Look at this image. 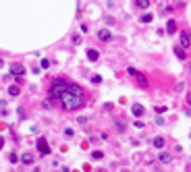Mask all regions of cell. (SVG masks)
<instances>
[{
    "instance_id": "obj_1",
    "label": "cell",
    "mask_w": 191,
    "mask_h": 172,
    "mask_svg": "<svg viewBox=\"0 0 191 172\" xmlns=\"http://www.w3.org/2000/svg\"><path fill=\"white\" fill-rule=\"evenodd\" d=\"M50 98H56L65 110H79L85 102V93L79 85L69 83L65 79H56L50 87Z\"/></svg>"
},
{
    "instance_id": "obj_2",
    "label": "cell",
    "mask_w": 191,
    "mask_h": 172,
    "mask_svg": "<svg viewBox=\"0 0 191 172\" xmlns=\"http://www.w3.org/2000/svg\"><path fill=\"white\" fill-rule=\"evenodd\" d=\"M11 75L13 77H23L25 75V66L23 64H13L11 66Z\"/></svg>"
},
{
    "instance_id": "obj_3",
    "label": "cell",
    "mask_w": 191,
    "mask_h": 172,
    "mask_svg": "<svg viewBox=\"0 0 191 172\" xmlns=\"http://www.w3.org/2000/svg\"><path fill=\"white\" fill-rule=\"evenodd\" d=\"M38 149H40L42 156H48V153H50V147H48L46 139H38Z\"/></svg>"
},
{
    "instance_id": "obj_4",
    "label": "cell",
    "mask_w": 191,
    "mask_h": 172,
    "mask_svg": "<svg viewBox=\"0 0 191 172\" xmlns=\"http://www.w3.org/2000/svg\"><path fill=\"white\" fill-rule=\"evenodd\" d=\"M98 39H100V41H110V39H112V33H110L108 29H100V31H98Z\"/></svg>"
},
{
    "instance_id": "obj_5",
    "label": "cell",
    "mask_w": 191,
    "mask_h": 172,
    "mask_svg": "<svg viewBox=\"0 0 191 172\" xmlns=\"http://www.w3.org/2000/svg\"><path fill=\"white\" fill-rule=\"evenodd\" d=\"M131 112H133V116H137V118H139V116H143V112H145V110H143V106H141V104H135V106L131 108Z\"/></svg>"
},
{
    "instance_id": "obj_6",
    "label": "cell",
    "mask_w": 191,
    "mask_h": 172,
    "mask_svg": "<svg viewBox=\"0 0 191 172\" xmlns=\"http://www.w3.org/2000/svg\"><path fill=\"white\" fill-rule=\"evenodd\" d=\"M87 58L91 60V62H95V60L100 58V52H98V50H93V48H89L87 50Z\"/></svg>"
},
{
    "instance_id": "obj_7",
    "label": "cell",
    "mask_w": 191,
    "mask_h": 172,
    "mask_svg": "<svg viewBox=\"0 0 191 172\" xmlns=\"http://www.w3.org/2000/svg\"><path fill=\"white\" fill-rule=\"evenodd\" d=\"M135 79H137V81H139V85H141V87H147V79H145V77H143V75L139 73V71H137V73H135Z\"/></svg>"
},
{
    "instance_id": "obj_8",
    "label": "cell",
    "mask_w": 191,
    "mask_h": 172,
    "mask_svg": "<svg viewBox=\"0 0 191 172\" xmlns=\"http://www.w3.org/2000/svg\"><path fill=\"white\" fill-rule=\"evenodd\" d=\"M19 93H21V87H19V85H11V87H8V96H19Z\"/></svg>"
},
{
    "instance_id": "obj_9",
    "label": "cell",
    "mask_w": 191,
    "mask_h": 172,
    "mask_svg": "<svg viewBox=\"0 0 191 172\" xmlns=\"http://www.w3.org/2000/svg\"><path fill=\"white\" fill-rule=\"evenodd\" d=\"M152 143H154V147H158V149H162V147H164V143H166V141H164V137H156V139H154Z\"/></svg>"
},
{
    "instance_id": "obj_10",
    "label": "cell",
    "mask_w": 191,
    "mask_h": 172,
    "mask_svg": "<svg viewBox=\"0 0 191 172\" xmlns=\"http://www.w3.org/2000/svg\"><path fill=\"white\" fill-rule=\"evenodd\" d=\"M189 44H191L189 35H187V33H181V46H183V48H189Z\"/></svg>"
},
{
    "instance_id": "obj_11",
    "label": "cell",
    "mask_w": 191,
    "mask_h": 172,
    "mask_svg": "<svg viewBox=\"0 0 191 172\" xmlns=\"http://www.w3.org/2000/svg\"><path fill=\"white\" fill-rule=\"evenodd\" d=\"M166 31H168V33H175V31H177V23L172 21V19L166 23Z\"/></svg>"
},
{
    "instance_id": "obj_12",
    "label": "cell",
    "mask_w": 191,
    "mask_h": 172,
    "mask_svg": "<svg viewBox=\"0 0 191 172\" xmlns=\"http://www.w3.org/2000/svg\"><path fill=\"white\" fill-rule=\"evenodd\" d=\"M135 6L137 8H147L150 6V0H135Z\"/></svg>"
},
{
    "instance_id": "obj_13",
    "label": "cell",
    "mask_w": 191,
    "mask_h": 172,
    "mask_svg": "<svg viewBox=\"0 0 191 172\" xmlns=\"http://www.w3.org/2000/svg\"><path fill=\"white\" fill-rule=\"evenodd\" d=\"M175 54H177V56H179L181 60H185V58H187V54H185V50H183V48H179V46L175 48Z\"/></svg>"
},
{
    "instance_id": "obj_14",
    "label": "cell",
    "mask_w": 191,
    "mask_h": 172,
    "mask_svg": "<svg viewBox=\"0 0 191 172\" xmlns=\"http://www.w3.org/2000/svg\"><path fill=\"white\" fill-rule=\"evenodd\" d=\"M158 160L162 162V164H168V162H170V156H168V153H166V151H162V153H160V158H158Z\"/></svg>"
},
{
    "instance_id": "obj_15",
    "label": "cell",
    "mask_w": 191,
    "mask_h": 172,
    "mask_svg": "<svg viewBox=\"0 0 191 172\" xmlns=\"http://www.w3.org/2000/svg\"><path fill=\"white\" fill-rule=\"evenodd\" d=\"M21 160H23V164H33V156H31V153H25Z\"/></svg>"
},
{
    "instance_id": "obj_16",
    "label": "cell",
    "mask_w": 191,
    "mask_h": 172,
    "mask_svg": "<svg viewBox=\"0 0 191 172\" xmlns=\"http://www.w3.org/2000/svg\"><path fill=\"white\" fill-rule=\"evenodd\" d=\"M152 19H154V17H152L150 13H145V15H141V19H139V21H141V23H150Z\"/></svg>"
},
{
    "instance_id": "obj_17",
    "label": "cell",
    "mask_w": 191,
    "mask_h": 172,
    "mask_svg": "<svg viewBox=\"0 0 191 172\" xmlns=\"http://www.w3.org/2000/svg\"><path fill=\"white\" fill-rule=\"evenodd\" d=\"M91 83H95V85L102 83V77H100V75H93V77H91Z\"/></svg>"
},
{
    "instance_id": "obj_18",
    "label": "cell",
    "mask_w": 191,
    "mask_h": 172,
    "mask_svg": "<svg viewBox=\"0 0 191 172\" xmlns=\"http://www.w3.org/2000/svg\"><path fill=\"white\" fill-rule=\"evenodd\" d=\"M102 156H104L102 151H93V153H91V158H93V160H102Z\"/></svg>"
},
{
    "instance_id": "obj_19",
    "label": "cell",
    "mask_w": 191,
    "mask_h": 172,
    "mask_svg": "<svg viewBox=\"0 0 191 172\" xmlns=\"http://www.w3.org/2000/svg\"><path fill=\"white\" fill-rule=\"evenodd\" d=\"M166 110H168L166 106H156V112H158V114H162V112H166Z\"/></svg>"
},
{
    "instance_id": "obj_20",
    "label": "cell",
    "mask_w": 191,
    "mask_h": 172,
    "mask_svg": "<svg viewBox=\"0 0 191 172\" xmlns=\"http://www.w3.org/2000/svg\"><path fill=\"white\" fill-rule=\"evenodd\" d=\"M116 128H118V131H125V122H123V120H116Z\"/></svg>"
},
{
    "instance_id": "obj_21",
    "label": "cell",
    "mask_w": 191,
    "mask_h": 172,
    "mask_svg": "<svg viewBox=\"0 0 191 172\" xmlns=\"http://www.w3.org/2000/svg\"><path fill=\"white\" fill-rule=\"evenodd\" d=\"M73 44H75V46L81 44V35H73Z\"/></svg>"
},
{
    "instance_id": "obj_22",
    "label": "cell",
    "mask_w": 191,
    "mask_h": 172,
    "mask_svg": "<svg viewBox=\"0 0 191 172\" xmlns=\"http://www.w3.org/2000/svg\"><path fill=\"white\" fill-rule=\"evenodd\" d=\"M48 66H50V60L44 58V60H42V68H48Z\"/></svg>"
},
{
    "instance_id": "obj_23",
    "label": "cell",
    "mask_w": 191,
    "mask_h": 172,
    "mask_svg": "<svg viewBox=\"0 0 191 172\" xmlns=\"http://www.w3.org/2000/svg\"><path fill=\"white\" fill-rule=\"evenodd\" d=\"M65 135L67 137H73V128H65Z\"/></svg>"
},
{
    "instance_id": "obj_24",
    "label": "cell",
    "mask_w": 191,
    "mask_h": 172,
    "mask_svg": "<svg viewBox=\"0 0 191 172\" xmlns=\"http://www.w3.org/2000/svg\"><path fill=\"white\" fill-rule=\"evenodd\" d=\"M8 160H11L13 164H15V162H17V153H11V156H8Z\"/></svg>"
},
{
    "instance_id": "obj_25",
    "label": "cell",
    "mask_w": 191,
    "mask_h": 172,
    "mask_svg": "<svg viewBox=\"0 0 191 172\" xmlns=\"http://www.w3.org/2000/svg\"><path fill=\"white\" fill-rule=\"evenodd\" d=\"M187 104H189V106H191V91H189V93H187Z\"/></svg>"
}]
</instances>
